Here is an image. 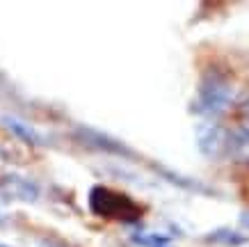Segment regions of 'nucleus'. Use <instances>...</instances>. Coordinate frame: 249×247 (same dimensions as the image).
I'll use <instances>...</instances> for the list:
<instances>
[{"mask_svg": "<svg viewBox=\"0 0 249 247\" xmlns=\"http://www.w3.org/2000/svg\"><path fill=\"white\" fill-rule=\"evenodd\" d=\"M133 240H135L137 245H144V247L169 245V236H165V233H135Z\"/></svg>", "mask_w": 249, "mask_h": 247, "instance_id": "nucleus-9", "label": "nucleus"}, {"mask_svg": "<svg viewBox=\"0 0 249 247\" xmlns=\"http://www.w3.org/2000/svg\"><path fill=\"white\" fill-rule=\"evenodd\" d=\"M235 96V85L229 78L227 71L217 67L206 69L199 87H196V96L192 101V113L201 114V117H217L227 110Z\"/></svg>", "mask_w": 249, "mask_h": 247, "instance_id": "nucleus-1", "label": "nucleus"}, {"mask_svg": "<svg viewBox=\"0 0 249 247\" xmlns=\"http://www.w3.org/2000/svg\"><path fill=\"white\" fill-rule=\"evenodd\" d=\"M76 140L85 147H89L94 151H101V153H110V156H117V158H135V151L126 147V144L112 137V135L103 133V131H96V128H89V126H78L73 131Z\"/></svg>", "mask_w": 249, "mask_h": 247, "instance_id": "nucleus-3", "label": "nucleus"}, {"mask_svg": "<svg viewBox=\"0 0 249 247\" xmlns=\"http://www.w3.org/2000/svg\"><path fill=\"white\" fill-rule=\"evenodd\" d=\"M89 210L106 220H121V222H135L142 215V209L137 206L133 197L126 192H117L107 186H94L87 197Z\"/></svg>", "mask_w": 249, "mask_h": 247, "instance_id": "nucleus-2", "label": "nucleus"}, {"mask_svg": "<svg viewBox=\"0 0 249 247\" xmlns=\"http://www.w3.org/2000/svg\"><path fill=\"white\" fill-rule=\"evenodd\" d=\"M158 247H169V245H158Z\"/></svg>", "mask_w": 249, "mask_h": 247, "instance_id": "nucleus-13", "label": "nucleus"}, {"mask_svg": "<svg viewBox=\"0 0 249 247\" xmlns=\"http://www.w3.org/2000/svg\"><path fill=\"white\" fill-rule=\"evenodd\" d=\"M0 247H7V245H0Z\"/></svg>", "mask_w": 249, "mask_h": 247, "instance_id": "nucleus-14", "label": "nucleus"}, {"mask_svg": "<svg viewBox=\"0 0 249 247\" xmlns=\"http://www.w3.org/2000/svg\"><path fill=\"white\" fill-rule=\"evenodd\" d=\"M41 197V188L35 181L18 176V174H5L0 176V202H23L35 204Z\"/></svg>", "mask_w": 249, "mask_h": 247, "instance_id": "nucleus-5", "label": "nucleus"}, {"mask_svg": "<svg viewBox=\"0 0 249 247\" xmlns=\"http://www.w3.org/2000/svg\"><path fill=\"white\" fill-rule=\"evenodd\" d=\"M224 158L249 167V128L247 126L229 131V144H227V156Z\"/></svg>", "mask_w": 249, "mask_h": 247, "instance_id": "nucleus-6", "label": "nucleus"}, {"mask_svg": "<svg viewBox=\"0 0 249 247\" xmlns=\"http://www.w3.org/2000/svg\"><path fill=\"white\" fill-rule=\"evenodd\" d=\"M5 225H7V217H5L2 213H0V227H5Z\"/></svg>", "mask_w": 249, "mask_h": 247, "instance_id": "nucleus-12", "label": "nucleus"}, {"mask_svg": "<svg viewBox=\"0 0 249 247\" xmlns=\"http://www.w3.org/2000/svg\"><path fill=\"white\" fill-rule=\"evenodd\" d=\"M242 113H245V117L249 119V96H247V101H245V105H242Z\"/></svg>", "mask_w": 249, "mask_h": 247, "instance_id": "nucleus-11", "label": "nucleus"}, {"mask_svg": "<svg viewBox=\"0 0 249 247\" xmlns=\"http://www.w3.org/2000/svg\"><path fill=\"white\" fill-rule=\"evenodd\" d=\"M208 243H215V245H227V247H240L247 243V236L240 231H233V229H215L213 233L206 236Z\"/></svg>", "mask_w": 249, "mask_h": 247, "instance_id": "nucleus-8", "label": "nucleus"}, {"mask_svg": "<svg viewBox=\"0 0 249 247\" xmlns=\"http://www.w3.org/2000/svg\"><path fill=\"white\" fill-rule=\"evenodd\" d=\"M0 124L7 128V131L14 135L16 140H21V142L30 144V147H44V144H46L44 135L39 133L37 128H32L28 121L16 119V117H2V119H0Z\"/></svg>", "mask_w": 249, "mask_h": 247, "instance_id": "nucleus-7", "label": "nucleus"}, {"mask_svg": "<svg viewBox=\"0 0 249 247\" xmlns=\"http://www.w3.org/2000/svg\"><path fill=\"white\" fill-rule=\"evenodd\" d=\"M240 222H242V227H247V229H249V213H242V215H240Z\"/></svg>", "mask_w": 249, "mask_h": 247, "instance_id": "nucleus-10", "label": "nucleus"}, {"mask_svg": "<svg viewBox=\"0 0 249 247\" xmlns=\"http://www.w3.org/2000/svg\"><path fill=\"white\" fill-rule=\"evenodd\" d=\"M229 144V128L217 121H204L196 126V147L206 158H224Z\"/></svg>", "mask_w": 249, "mask_h": 247, "instance_id": "nucleus-4", "label": "nucleus"}]
</instances>
